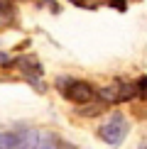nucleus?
<instances>
[{
    "label": "nucleus",
    "mask_w": 147,
    "mask_h": 149,
    "mask_svg": "<svg viewBox=\"0 0 147 149\" xmlns=\"http://www.w3.org/2000/svg\"><path fill=\"white\" fill-rule=\"evenodd\" d=\"M0 64H12V61H10L8 56H5V54H3V52H0Z\"/></svg>",
    "instance_id": "nucleus-10"
},
{
    "label": "nucleus",
    "mask_w": 147,
    "mask_h": 149,
    "mask_svg": "<svg viewBox=\"0 0 147 149\" xmlns=\"http://www.w3.org/2000/svg\"><path fill=\"white\" fill-rule=\"evenodd\" d=\"M59 88L64 93V98H69L71 103L76 105H86L93 100L96 91L91 83H86V81H74V78H59Z\"/></svg>",
    "instance_id": "nucleus-2"
},
{
    "label": "nucleus",
    "mask_w": 147,
    "mask_h": 149,
    "mask_svg": "<svg viewBox=\"0 0 147 149\" xmlns=\"http://www.w3.org/2000/svg\"><path fill=\"white\" fill-rule=\"evenodd\" d=\"M98 137L106 142L108 147H120L125 142V137H127V120L120 113H113L98 127Z\"/></svg>",
    "instance_id": "nucleus-1"
},
{
    "label": "nucleus",
    "mask_w": 147,
    "mask_h": 149,
    "mask_svg": "<svg viewBox=\"0 0 147 149\" xmlns=\"http://www.w3.org/2000/svg\"><path fill=\"white\" fill-rule=\"evenodd\" d=\"M98 95H101V100H106L108 105L110 103H127V100H132V98L137 95V88H135V83L115 81L113 86H103V88L98 91Z\"/></svg>",
    "instance_id": "nucleus-3"
},
{
    "label": "nucleus",
    "mask_w": 147,
    "mask_h": 149,
    "mask_svg": "<svg viewBox=\"0 0 147 149\" xmlns=\"http://www.w3.org/2000/svg\"><path fill=\"white\" fill-rule=\"evenodd\" d=\"M15 15V0H0V27H8Z\"/></svg>",
    "instance_id": "nucleus-5"
},
{
    "label": "nucleus",
    "mask_w": 147,
    "mask_h": 149,
    "mask_svg": "<svg viewBox=\"0 0 147 149\" xmlns=\"http://www.w3.org/2000/svg\"><path fill=\"white\" fill-rule=\"evenodd\" d=\"M69 3H74L76 8H83V10H96L101 3H106V0H69Z\"/></svg>",
    "instance_id": "nucleus-8"
},
{
    "label": "nucleus",
    "mask_w": 147,
    "mask_h": 149,
    "mask_svg": "<svg viewBox=\"0 0 147 149\" xmlns=\"http://www.w3.org/2000/svg\"><path fill=\"white\" fill-rule=\"evenodd\" d=\"M135 88H137V95L147 103V76H140L137 83H135Z\"/></svg>",
    "instance_id": "nucleus-9"
},
{
    "label": "nucleus",
    "mask_w": 147,
    "mask_h": 149,
    "mask_svg": "<svg viewBox=\"0 0 147 149\" xmlns=\"http://www.w3.org/2000/svg\"><path fill=\"white\" fill-rule=\"evenodd\" d=\"M108 110V103L106 100H96V103H86L78 108V115H83V117H96V115H101V113H106Z\"/></svg>",
    "instance_id": "nucleus-6"
},
{
    "label": "nucleus",
    "mask_w": 147,
    "mask_h": 149,
    "mask_svg": "<svg viewBox=\"0 0 147 149\" xmlns=\"http://www.w3.org/2000/svg\"><path fill=\"white\" fill-rule=\"evenodd\" d=\"M12 66H17V69H20L27 78H42V73H44L42 64L32 56V54H22V56L12 59Z\"/></svg>",
    "instance_id": "nucleus-4"
},
{
    "label": "nucleus",
    "mask_w": 147,
    "mask_h": 149,
    "mask_svg": "<svg viewBox=\"0 0 147 149\" xmlns=\"http://www.w3.org/2000/svg\"><path fill=\"white\" fill-rule=\"evenodd\" d=\"M0 149H20V132H0Z\"/></svg>",
    "instance_id": "nucleus-7"
}]
</instances>
